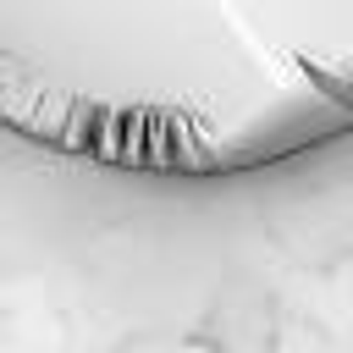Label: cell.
<instances>
[{
  "mask_svg": "<svg viewBox=\"0 0 353 353\" xmlns=\"http://www.w3.org/2000/svg\"><path fill=\"white\" fill-rule=\"evenodd\" d=\"M0 132L221 182L353 138V0H0Z\"/></svg>",
  "mask_w": 353,
  "mask_h": 353,
  "instance_id": "obj_1",
  "label": "cell"
}]
</instances>
